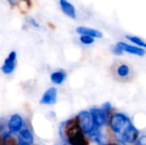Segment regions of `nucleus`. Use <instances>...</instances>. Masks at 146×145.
<instances>
[{
	"instance_id": "obj_20",
	"label": "nucleus",
	"mask_w": 146,
	"mask_h": 145,
	"mask_svg": "<svg viewBox=\"0 0 146 145\" xmlns=\"http://www.w3.org/2000/svg\"><path fill=\"white\" fill-rule=\"evenodd\" d=\"M28 21H29V23H30L33 26H34V27H39V24L38 23V21H37L34 18H29Z\"/></svg>"
},
{
	"instance_id": "obj_12",
	"label": "nucleus",
	"mask_w": 146,
	"mask_h": 145,
	"mask_svg": "<svg viewBox=\"0 0 146 145\" xmlns=\"http://www.w3.org/2000/svg\"><path fill=\"white\" fill-rule=\"evenodd\" d=\"M33 138L32 133L28 130H22L20 132V137L18 140L19 145H33Z\"/></svg>"
},
{
	"instance_id": "obj_17",
	"label": "nucleus",
	"mask_w": 146,
	"mask_h": 145,
	"mask_svg": "<svg viewBox=\"0 0 146 145\" xmlns=\"http://www.w3.org/2000/svg\"><path fill=\"white\" fill-rule=\"evenodd\" d=\"M117 73L121 77H126V76H127L128 73H129V68H128V66H127L125 64L121 65L117 68Z\"/></svg>"
},
{
	"instance_id": "obj_19",
	"label": "nucleus",
	"mask_w": 146,
	"mask_h": 145,
	"mask_svg": "<svg viewBox=\"0 0 146 145\" xmlns=\"http://www.w3.org/2000/svg\"><path fill=\"white\" fill-rule=\"evenodd\" d=\"M112 51H113V53H114L115 55H116V56H121V55L123 54V50H122L117 44L112 48Z\"/></svg>"
},
{
	"instance_id": "obj_13",
	"label": "nucleus",
	"mask_w": 146,
	"mask_h": 145,
	"mask_svg": "<svg viewBox=\"0 0 146 145\" xmlns=\"http://www.w3.org/2000/svg\"><path fill=\"white\" fill-rule=\"evenodd\" d=\"M90 136V138L91 140H92L93 142H96L98 143L99 145H105V142H104V137L99 130L98 127H95L93 129V131L89 134Z\"/></svg>"
},
{
	"instance_id": "obj_1",
	"label": "nucleus",
	"mask_w": 146,
	"mask_h": 145,
	"mask_svg": "<svg viewBox=\"0 0 146 145\" xmlns=\"http://www.w3.org/2000/svg\"><path fill=\"white\" fill-rule=\"evenodd\" d=\"M64 133L71 145H88V141L86 138L81 129L78 117H74L68 121L64 125Z\"/></svg>"
},
{
	"instance_id": "obj_2",
	"label": "nucleus",
	"mask_w": 146,
	"mask_h": 145,
	"mask_svg": "<svg viewBox=\"0 0 146 145\" xmlns=\"http://www.w3.org/2000/svg\"><path fill=\"white\" fill-rule=\"evenodd\" d=\"M78 118H79L80 124L83 132L86 134H90L93 131V129L96 127L94 119L91 112L82 111L79 114Z\"/></svg>"
},
{
	"instance_id": "obj_22",
	"label": "nucleus",
	"mask_w": 146,
	"mask_h": 145,
	"mask_svg": "<svg viewBox=\"0 0 146 145\" xmlns=\"http://www.w3.org/2000/svg\"><path fill=\"white\" fill-rule=\"evenodd\" d=\"M103 109H104L105 111H109L111 109V104L110 103H105L104 105H103Z\"/></svg>"
},
{
	"instance_id": "obj_8",
	"label": "nucleus",
	"mask_w": 146,
	"mask_h": 145,
	"mask_svg": "<svg viewBox=\"0 0 146 145\" xmlns=\"http://www.w3.org/2000/svg\"><path fill=\"white\" fill-rule=\"evenodd\" d=\"M56 96H57L56 89L54 87H51L44 93L40 100V103L41 104H53L56 101Z\"/></svg>"
},
{
	"instance_id": "obj_4",
	"label": "nucleus",
	"mask_w": 146,
	"mask_h": 145,
	"mask_svg": "<svg viewBox=\"0 0 146 145\" xmlns=\"http://www.w3.org/2000/svg\"><path fill=\"white\" fill-rule=\"evenodd\" d=\"M138 137H139V131L134 127V126L131 122L128 123L126 128L122 132L121 134L122 140L128 144H133L138 139Z\"/></svg>"
},
{
	"instance_id": "obj_10",
	"label": "nucleus",
	"mask_w": 146,
	"mask_h": 145,
	"mask_svg": "<svg viewBox=\"0 0 146 145\" xmlns=\"http://www.w3.org/2000/svg\"><path fill=\"white\" fill-rule=\"evenodd\" d=\"M23 125V121L21 119V117L19 115H14L10 117L9 123H8V126L10 132H19Z\"/></svg>"
},
{
	"instance_id": "obj_16",
	"label": "nucleus",
	"mask_w": 146,
	"mask_h": 145,
	"mask_svg": "<svg viewBox=\"0 0 146 145\" xmlns=\"http://www.w3.org/2000/svg\"><path fill=\"white\" fill-rule=\"evenodd\" d=\"M126 38H127L129 41H131V42H133V44H137V45L140 46L141 48H145L146 49V43L145 42H144L141 38H139V37L127 35V36H126Z\"/></svg>"
},
{
	"instance_id": "obj_5",
	"label": "nucleus",
	"mask_w": 146,
	"mask_h": 145,
	"mask_svg": "<svg viewBox=\"0 0 146 145\" xmlns=\"http://www.w3.org/2000/svg\"><path fill=\"white\" fill-rule=\"evenodd\" d=\"M15 65H16V52L11 51L9 54L8 57L5 59L4 63L2 66L1 69L3 73H4L5 74H9L15 70Z\"/></svg>"
},
{
	"instance_id": "obj_11",
	"label": "nucleus",
	"mask_w": 146,
	"mask_h": 145,
	"mask_svg": "<svg viewBox=\"0 0 146 145\" xmlns=\"http://www.w3.org/2000/svg\"><path fill=\"white\" fill-rule=\"evenodd\" d=\"M76 32L79 34L81 35H87L92 38H100L103 37V33L96 29L93 28H89V27H86V26H79L76 29Z\"/></svg>"
},
{
	"instance_id": "obj_18",
	"label": "nucleus",
	"mask_w": 146,
	"mask_h": 145,
	"mask_svg": "<svg viewBox=\"0 0 146 145\" xmlns=\"http://www.w3.org/2000/svg\"><path fill=\"white\" fill-rule=\"evenodd\" d=\"M80 41L84 44H92L94 43V38L87 35H81L80 38Z\"/></svg>"
},
{
	"instance_id": "obj_7",
	"label": "nucleus",
	"mask_w": 146,
	"mask_h": 145,
	"mask_svg": "<svg viewBox=\"0 0 146 145\" xmlns=\"http://www.w3.org/2000/svg\"><path fill=\"white\" fill-rule=\"evenodd\" d=\"M117 45L123 50L126 51L127 53L130 54H133V55H137L139 56H142L145 54V51L144 49H142L141 47H137V46H133V45H130L127 43L124 42H118Z\"/></svg>"
},
{
	"instance_id": "obj_21",
	"label": "nucleus",
	"mask_w": 146,
	"mask_h": 145,
	"mask_svg": "<svg viewBox=\"0 0 146 145\" xmlns=\"http://www.w3.org/2000/svg\"><path fill=\"white\" fill-rule=\"evenodd\" d=\"M135 145H146V136L141 137Z\"/></svg>"
},
{
	"instance_id": "obj_9",
	"label": "nucleus",
	"mask_w": 146,
	"mask_h": 145,
	"mask_svg": "<svg viewBox=\"0 0 146 145\" xmlns=\"http://www.w3.org/2000/svg\"><path fill=\"white\" fill-rule=\"evenodd\" d=\"M59 3L62 12L67 16L72 19L76 18V9L70 2H68V0H59Z\"/></svg>"
},
{
	"instance_id": "obj_24",
	"label": "nucleus",
	"mask_w": 146,
	"mask_h": 145,
	"mask_svg": "<svg viewBox=\"0 0 146 145\" xmlns=\"http://www.w3.org/2000/svg\"><path fill=\"white\" fill-rule=\"evenodd\" d=\"M63 145H71L70 144H63Z\"/></svg>"
},
{
	"instance_id": "obj_6",
	"label": "nucleus",
	"mask_w": 146,
	"mask_h": 145,
	"mask_svg": "<svg viewBox=\"0 0 146 145\" xmlns=\"http://www.w3.org/2000/svg\"><path fill=\"white\" fill-rule=\"evenodd\" d=\"M91 113L93 116L94 122L97 127H101L104 126L106 124L107 121V115L105 113L104 109H92L91 110Z\"/></svg>"
},
{
	"instance_id": "obj_3",
	"label": "nucleus",
	"mask_w": 146,
	"mask_h": 145,
	"mask_svg": "<svg viewBox=\"0 0 146 145\" xmlns=\"http://www.w3.org/2000/svg\"><path fill=\"white\" fill-rule=\"evenodd\" d=\"M130 120L123 114L118 113L114 115L110 121V125L113 132L119 133L123 132L128 123H130Z\"/></svg>"
},
{
	"instance_id": "obj_15",
	"label": "nucleus",
	"mask_w": 146,
	"mask_h": 145,
	"mask_svg": "<svg viewBox=\"0 0 146 145\" xmlns=\"http://www.w3.org/2000/svg\"><path fill=\"white\" fill-rule=\"evenodd\" d=\"M1 143H2V145H19L16 142V140L11 135H9V133H7V132L2 135Z\"/></svg>"
},
{
	"instance_id": "obj_14",
	"label": "nucleus",
	"mask_w": 146,
	"mask_h": 145,
	"mask_svg": "<svg viewBox=\"0 0 146 145\" xmlns=\"http://www.w3.org/2000/svg\"><path fill=\"white\" fill-rule=\"evenodd\" d=\"M65 73L62 71H58V72H55L50 75V79L53 83L56 84V85H60L62 84L64 79H65Z\"/></svg>"
},
{
	"instance_id": "obj_23",
	"label": "nucleus",
	"mask_w": 146,
	"mask_h": 145,
	"mask_svg": "<svg viewBox=\"0 0 146 145\" xmlns=\"http://www.w3.org/2000/svg\"><path fill=\"white\" fill-rule=\"evenodd\" d=\"M108 145H116V144H108Z\"/></svg>"
},
{
	"instance_id": "obj_25",
	"label": "nucleus",
	"mask_w": 146,
	"mask_h": 145,
	"mask_svg": "<svg viewBox=\"0 0 146 145\" xmlns=\"http://www.w3.org/2000/svg\"><path fill=\"white\" fill-rule=\"evenodd\" d=\"M122 144V145H125V144Z\"/></svg>"
}]
</instances>
